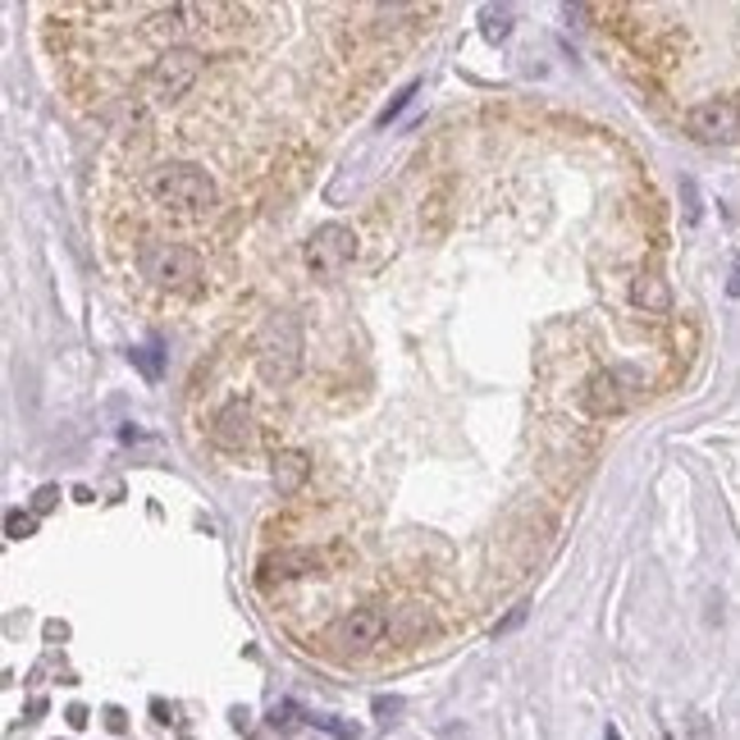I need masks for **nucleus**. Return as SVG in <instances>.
Wrapping results in <instances>:
<instances>
[{"label": "nucleus", "instance_id": "nucleus-14", "mask_svg": "<svg viewBox=\"0 0 740 740\" xmlns=\"http://www.w3.org/2000/svg\"><path fill=\"white\" fill-rule=\"evenodd\" d=\"M312 567H316L312 553H274V558L265 563L270 576H302V572H312Z\"/></svg>", "mask_w": 740, "mask_h": 740}, {"label": "nucleus", "instance_id": "nucleus-6", "mask_svg": "<svg viewBox=\"0 0 740 740\" xmlns=\"http://www.w3.org/2000/svg\"><path fill=\"white\" fill-rule=\"evenodd\" d=\"M352 257H357V233L348 229V225H320L312 238H306V265H312L316 274H344L348 265H352Z\"/></svg>", "mask_w": 740, "mask_h": 740}, {"label": "nucleus", "instance_id": "nucleus-24", "mask_svg": "<svg viewBox=\"0 0 740 740\" xmlns=\"http://www.w3.org/2000/svg\"><path fill=\"white\" fill-rule=\"evenodd\" d=\"M521 617H526V608H512V617H508V622H503V627H499V635H503V631H512V627H516V622H521Z\"/></svg>", "mask_w": 740, "mask_h": 740}, {"label": "nucleus", "instance_id": "nucleus-13", "mask_svg": "<svg viewBox=\"0 0 740 740\" xmlns=\"http://www.w3.org/2000/svg\"><path fill=\"white\" fill-rule=\"evenodd\" d=\"M480 19H485V37L489 42H508L512 37V10L508 6H485Z\"/></svg>", "mask_w": 740, "mask_h": 740}, {"label": "nucleus", "instance_id": "nucleus-9", "mask_svg": "<svg viewBox=\"0 0 740 740\" xmlns=\"http://www.w3.org/2000/svg\"><path fill=\"white\" fill-rule=\"evenodd\" d=\"M631 302L640 306V312H650V316H667V312H672V289H667V280L659 274V265H650V270L635 274Z\"/></svg>", "mask_w": 740, "mask_h": 740}, {"label": "nucleus", "instance_id": "nucleus-23", "mask_svg": "<svg viewBox=\"0 0 740 740\" xmlns=\"http://www.w3.org/2000/svg\"><path fill=\"white\" fill-rule=\"evenodd\" d=\"M727 293H731V297H740V261L731 265V284H727Z\"/></svg>", "mask_w": 740, "mask_h": 740}, {"label": "nucleus", "instance_id": "nucleus-7", "mask_svg": "<svg viewBox=\"0 0 740 740\" xmlns=\"http://www.w3.org/2000/svg\"><path fill=\"white\" fill-rule=\"evenodd\" d=\"M686 133L704 146H722L740 133V110L731 101H699L690 115H686Z\"/></svg>", "mask_w": 740, "mask_h": 740}, {"label": "nucleus", "instance_id": "nucleus-17", "mask_svg": "<svg viewBox=\"0 0 740 740\" xmlns=\"http://www.w3.org/2000/svg\"><path fill=\"white\" fill-rule=\"evenodd\" d=\"M6 535L10 540H33L37 535V512H6Z\"/></svg>", "mask_w": 740, "mask_h": 740}, {"label": "nucleus", "instance_id": "nucleus-10", "mask_svg": "<svg viewBox=\"0 0 740 740\" xmlns=\"http://www.w3.org/2000/svg\"><path fill=\"white\" fill-rule=\"evenodd\" d=\"M188 19H202V10H197V6H170V10H161V14H151V19H146V28H142V37H151V42H161V46L170 51V46H178L174 37L183 33V28H193Z\"/></svg>", "mask_w": 740, "mask_h": 740}, {"label": "nucleus", "instance_id": "nucleus-1", "mask_svg": "<svg viewBox=\"0 0 740 740\" xmlns=\"http://www.w3.org/2000/svg\"><path fill=\"white\" fill-rule=\"evenodd\" d=\"M146 193H151V202L174 210V215H206L215 202H220L215 178L206 170H197V165H161V170H151Z\"/></svg>", "mask_w": 740, "mask_h": 740}, {"label": "nucleus", "instance_id": "nucleus-12", "mask_svg": "<svg viewBox=\"0 0 740 740\" xmlns=\"http://www.w3.org/2000/svg\"><path fill=\"white\" fill-rule=\"evenodd\" d=\"M627 407V398H622V384H617V376H595L590 389H585V412H595V416H612V412H622Z\"/></svg>", "mask_w": 740, "mask_h": 740}, {"label": "nucleus", "instance_id": "nucleus-2", "mask_svg": "<svg viewBox=\"0 0 740 740\" xmlns=\"http://www.w3.org/2000/svg\"><path fill=\"white\" fill-rule=\"evenodd\" d=\"M138 270H142V280H151L156 289H193L202 280V257L193 252V247H183V242H161V238H151L142 242V252H138Z\"/></svg>", "mask_w": 740, "mask_h": 740}, {"label": "nucleus", "instance_id": "nucleus-16", "mask_svg": "<svg viewBox=\"0 0 740 740\" xmlns=\"http://www.w3.org/2000/svg\"><path fill=\"white\" fill-rule=\"evenodd\" d=\"M302 722H306V714H302V708H297L293 699H284V704H274V708H270V727H274V731L293 736Z\"/></svg>", "mask_w": 740, "mask_h": 740}, {"label": "nucleus", "instance_id": "nucleus-3", "mask_svg": "<svg viewBox=\"0 0 740 740\" xmlns=\"http://www.w3.org/2000/svg\"><path fill=\"white\" fill-rule=\"evenodd\" d=\"M202 69H206V55L197 46H170L151 59L146 91L156 101H178V97H188V87L202 78Z\"/></svg>", "mask_w": 740, "mask_h": 740}, {"label": "nucleus", "instance_id": "nucleus-11", "mask_svg": "<svg viewBox=\"0 0 740 740\" xmlns=\"http://www.w3.org/2000/svg\"><path fill=\"white\" fill-rule=\"evenodd\" d=\"M306 476H312V461H306V453H297V448L274 453L270 480H274V489H280V493H297L306 485Z\"/></svg>", "mask_w": 740, "mask_h": 740}, {"label": "nucleus", "instance_id": "nucleus-4", "mask_svg": "<svg viewBox=\"0 0 740 740\" xmlns=\"http://www.w3.org/2000/svg\"><path fill=\"white\" fill-rule=\"evenodd\" d=\"M257 361H261V376L274 384H289L302 366V329L293 316H274L257 344Z\"/></svg>", "mask_w": 740, "mask_h": 740}, {"label": "nucleus", "instance_id": "nucleus-18", "mask_svg": "<svg viewBox=\"0 0 740 740\" xmlns=\"http://www.w3.org/2000/svg\"><path fill=\"white\" fill-rule=\"evenodd\" d=\"M316 727H325V731H334L338 740H357V722H338V718H312Z\"/></svg>", "mask_w": 740, "mask_h": 740}, {"label": "nucleus", "instance_id": "nucleus-20", "mask_svg": "<svg viewBox=\"0 0 740 740\" xmlns=\"http://www.w3.org/2000/svg\"><path fill=\"white\" fill-rule=\"evenodd\" d=\"M412 97H416V83H407L403 91H398V97H393V106H389V110L380 115V123H389V119H398V115H403V106H407Z\"/></svg>", "mask_w": 740, "mask_h": 740}, {"label": "nucleus", "instance_id": "nucleus-26", "mask_svg": "<svg viewBox=\"0 0 740 740\" xmlns=\"http://www.w3.org/2000/svg\"><path fill=\"white\" fill-rule=\"evenodd\" d=\"M106 722H110V731H123V714H119V708H110Z\"/></svg>", "mask_w": 740, "mask_h": 740}, {"label": "nucleus", "instance_id": "nucleus-25", "mask_svg": "<svg viewBox=\"0 0 740 740\" xmlns=\"http://www.w3.org/2000/svg\"><path fill=\"white\" fill-rule=\"evenodd\" d=\"M69 722H74V727H83V722H87V708H83V704H74V708H69Z\"/></svg>", "mask_w": 740, "mask_h": 740}, {"label": "nucleus", "instance_id": "nucleus-19", "mask_svg": "<svg viewBox=\"0 0 740 740\" xmlns=\"http://www.w3.org/2000/svg\"><path fill=\"white\" fill-rule=\"evenodd\" d=\"M55 503H59V489H55V485H42V489L33 493V512H37V516H42V512H51Z\"/></svg>", "mask_w": 740, "mask_h": 740}, {"label": "nucleus", "instance_id": "nucleus-15", "mask_svg": "<svg viewBox=\"0 0 740 740\" xmlns=\"http://www.w3.org/2000/svg\"><path fill=\"white\" fill-rule=\"evenodd\" d=\"M129 357H133V366L142 370L146 380H161V376H165V352H161V344H138Z\"/></svg>", "mask_w": 740, "mask_h": 740}, {"label": "nucleus", "instance_id": "nucleus-21", "mask_svg": "<svg viewBox=\"0 0 740 740\" xmlns=\"http://www.w3.org/2000/svg\"><path fill=\"white\" fill-rule=\"evenodd\" d=\"M682 193H686V220L695 225V220H699V197H695V183H690V178L682 183Z\"/></svg>", "mask_w": 740, "mask_h": 740}, {"label": "nucleus", "instance_id": "nucleus-8", "mask_svg": "<svg viewBox=\"0 0 740 740\" xmlns=\"http://www.w3.org/2000/svg\"><path fill=\"white\" fill-rule=\"evenodd\" d=\"M210 439H215V448H225V453L252 448V439H257V416H252V407H247L242 398L225 403L220 416H215V425H210Z\"/></svg>", "mask_w": 740, "mask_h": 740}, {"label": "nucleus", "instance_id": "nucleus-5", "mask_svg": "<svg viewBox=\"0 0 740 740\" xmlns=\"http://www.w3.org/2000/svg\"><path fill=\"white\" fill-rule=\"evenodd\" d=\"M389 631V617L380 608H352L329 627V644L338 654H370Z\"/></svg>", "mask_w": 740, "mask_h": 740}, {"label": "nucleus", "instance_id": "nucleus-22", "mask_svg": "<svg viewBox=\"0 0 740 740\" xmlns=\"http://www.w3.org/2000/svg\"><path fill=\"white\" fill-rule=\"evenodd\" d=\"M398 708H403V699H384V695H380V699H376V714H380V718H384V722H389V718H393V714H398Z\"/></svg>", "mask_w": 740, "mask_h": 740}]
</instances>
